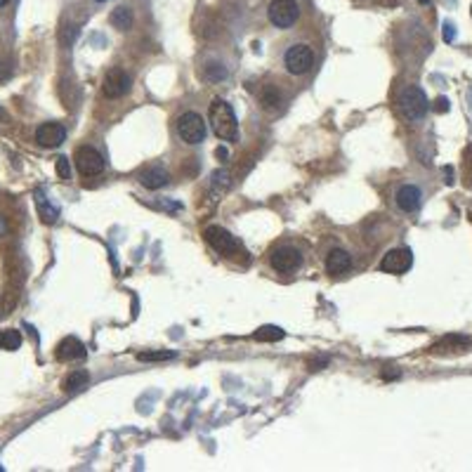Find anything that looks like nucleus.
Here are the masks:
<instances>
[{
	"instance_id": "obj_28",
	"label": "nucleus",
	"mask_w": 472,
	"mask_h": 472,
	"mask_svg": "<svg viewBox=\"0 0 472 472\" xmlns=\"http://www.w3.org/2000/svg\"><path fill=\"white\" fill-rule=\"evenodd\" d=\"M434 111H439V114L449 111V99H446V97H439L437 101H434Z\"/></svg>"
},
{
	"instance_id": "obj_15",
	"label": "nucleus",
	"mask_w": 472,
	"mask_h": 472,
	"mask_svg": "<svg viewBox=\"0 0 472 472\" xmlns=\"http://www.w3.org/2000/svg\"><path fill=\"white\" fill-rule=\"evenodd\" d=\"M470 347H472V340L466 338V336H446V338H441L437 345H432V352H434V354L468 352Z\"/></svg>"
},
{
	"instance_id": "obj_4",
	"label": "nucleus",
	"mask_w": 472,
	"mask_h": 472,
	"mask_svg": "<svg viewBox=\"0 0 472 472\" xmlns=\"http://www.w3.org/2000/svg\"><path fill=\"white\" fill-rule=\"evenodd\" d=\"M177 135L185 144H201L206 140V121L201 114L196 111H185L177 119Z\"/></svg>"
},
{
	"instance_id": "obj_30",
	"label": "nucleus",
	"mask_w": 472,
	"mask_h": 472,
	"mask_svg": "<svg viewBox=\"0 0 472 472\" xmlns=\"http://www.w3.org/2000/svg\"><path fill=\"white\" fill-rule=\"evenodd\" d=\"M392 378H399V371H383V380H392Z\"/></svg>"
},
{
	"instance_id": "obj_17",
	"label": "nucleus",
	"mask_w": 472,
	"mask_h": 472,
	"mask_svg": "<svg viewBox=\"0 0 472 472\" xmlns=\"http://www.w3.org/2000/svg\"><path fill=\"white\" fill-rule=\"evenodd\" d=\"M109 21H111V26L119 28V31H128V28L133 26V10L126 5H119L109 14Z\"/></svg>"
},
{
	"instance_id": "obj_22",
	"label": "nucleus",
	"mask_w": 472,
	"mask_h": 472,
	"mask_svg": "<svg viewBox=\"0 0 472 472\" xmlns=\"http://www.w3.org/2000/svg\"><path fill=\"white\" fill-rule=\"evenodd\" d=\"M203 78L210 83H220L227 78V67H222L220 62H208L206 67H203Z\"/></svg>"
},
{
	"instance_id": "obj_31",
	"label": "nucleus",
	"mask_w": 472,
	"mask_h": 472,
	"mask_svg": "<svg viewBox=\"0 0 472 472\" xmlns=\"http://www.w3.org/2000/svg\"><path fill=\"white\" fill-rule=\"evenodd\" d=\"M3 231H5V222L0 220V234H3Z\"/></svg>"
},
{
	"instance_id": "obj_21",
	"label": "nucleus",
	"mask_w": 472,
	"mask_h": 472,
	"mask_svg": "<svg viewBox=\"0 0 472 472\" xmlns=\"http://www.w3.org/2000/svg\"><path fill=\"white\" fill-rule=\"evenodd\" d=\"M286 333H283V329H279V326H263V329L256 331V338L258 343H277V340H281Z\"/></svg>"
},
{
	"instance_id": "obj_32",
	"label": "nucleus",
	"mask_w": 472,
	"mask_h": 472,
	"mask_svg": "<svg viewBox=\"0 0 472 472\" xmlns=\"http://www.w3.org/2000/svg\"><path fill=\"white\" fill-rule=\"evenodd\" d=\"M7 3H10V0H0V7H5Z\"/></svg>"
},
{
	"instance_id": "obj_26",
	"label": "nucleus",
	"mask_w": 472,
	"mask_h": 472,
	"mask_svg": "<svg viewBox=\"0 0 472 472\" xmlns=\"http://www.w3.org/2000/svg\"><path fill=\"white\" fill-rule=\"evenodd\" d=\"M326 364H329V359H326V357H319V359H312L307 366H309V371H322V368H324Z\"/></svg>"
},
{
	"instance_id": "obj_7",
	"label": "nucleus",
	"mask_w": 472,
	"mask_h": 472,
	"mask_svg": "<svg viewBox=\"0 0 472 472\" xmlns=\"http://www.w3.org/2000/svg\"><path fill=\"white\" fill-rule=\"evenodd\" d=\"M74 163L83 177H94L104 172V156L94 147H78L74 154Z\"/></svg>"
},
{
	"instance_id": "obj_27",
	"label": "nucleus",
	"mask_w": 472,
	"mask_h": 472,
	"mask_svg": "<svg viewBox=\"0 0 472 472\" xmlns=\"http://www.w3.org/2000/svg\"><path fill=\"white\" fill-rule=\"evenodd\" d=\"M454 38H456V26L446 21V24H444V40H446V43H454Z\"/></svg>"
},
{
	"instance_id": "obj_25",
	"label": "nucleus",
	"mask_w": 472,
	"mask_h": 472,
	"mask_svg": "<svg viewBox=\"0 0 472 472\" xmlns=\"http://www.w3.org/2000/svg\"><path fill=\"white\" fill-rule=\"evenodd\" d=\"M55 168H57V175H60L62 180H71V163L67 156H60L55 161Z\"/></svg>"
},
{
	"instance_id": "obj_11",
	"label": "nucleus",
	"mask_w": 472,
	"mask_h": 472,
	"mask_svg": "<svg viewBox=\"0 0 472 472\" xmlns=\"http://www.w3.org/2000/svg\"><path fill=\"white\" fill-rule=\"evenodd\" d=\"M67 140V128L62 123H43V126L35 130V142L45 149H55Z\"/></svg>"
},
{
	"instance_id": "obj_6",
	"label": "nucleus",
	"mask_w": 472,
	"mask_h": 472,
	"mask_svg": "<svg viewBox=\"0 0 472 472\" xmlns=\"http://www.w3.org/2000/svg\"><path fill=\"white\" fill-rule=\"evenodd\" d=\"M203 236H206L210 248H213L215 253H220V256H234V253L241 251V243L236 241V236L224 227H220V224H210V227H206Z\"/></svg>"
},
{
	"instance_id": "obj_9",
	"label": "nucleus",
	"mask_w": 472,
	"mask_h": 472,
	"mask_svg": "<svg viewBox=\"0 0 472 472\" xmlns=\"http://www.w3.org/2000/svg\"><path fill=\"white\" fill-rule=\"evenodd\" d=\"M411 265H413V256L409 248H392L380 260V270L388 274H404L411 270Z\"/></svg>"
},
{
	"instance_id": "obj_1",
	"label": "nucleus",
	"mask_w": 472,
	"mask_h": 472,
	"mask_svg": "<svg viewBox=\"0 0 472 472\" xmlns=\"http://www.w3.org/2000/svg\"><path fill=\"white\" fill-rule=\"evenodd\" d=\"M208 119L210 126H213V133L224 142H234L238 137V123L234 116V109H231L224 99H213V104L208 109Z\"/></svg>"
},
{
	"instance_id": "obj_23",
	"label": "nucleus",
	"mask_w": 472,
	"mask_h": 472,
	"mask_svg": "<svg viewBox=\"0 0 472 472\" xmlns=\"http://www.w3.org/2000/svg\"><path fill=\"white\" fill-rule=\"evenodd\" d=\"M260 104H263V109H277L281 104V92L274 85H265L260 90Z\"/></svg>"
},
{
	"instance_id": "obj_33",
	"label": "nucleus",
	"mask_w": 472,
	"mask_h": 472,
	"mask_svg": "<svg viewBox=\"0 0 472 472\" xmlns=\"http://www.w3.org/2000/svg\"><path fill=\"white\" fill-rule=\"evenodd\" d=\"M418 3H420V5H427V3H430V0H418Z\"/></svg>"
},
{
	"instance_id": "obj_29",
	"label": "nucleus",
	"mask_w": 472,
	"mask_h": 472,
	"mask_svg": "<svg viewBox=\"0 0 472 472\" xmlns=\"http://www.w3.org/2000/svg\"><path fill=\"white\" fill-rule=\"evenodd\" d=\"M215 156H217V158H220V161H224V158H227L229 154H227V149H224V147H217V151H215Z\"/></svg>"
},
{
	"instance_id": "obj_24",
	"label": "nucleus",
	"mask_w": 472,
	"mask_h": 472,
	"mask_svg": "<svg viewBox=\"0 0 472 472\" xmlns=\"http://www.w3.org/2000/svg\"><path fill=\"white\" fill-rule=\"evenodd\" d=\"M137 359H140V361H168V359H175V352H172V350L140 352V354H137Z\"/></svg>"
},
{
	"instance_id": "obj_34",
	"label": "nucleus",
	"mask_w": 472,
	"mask_h": 472,
	"mask_svg": "<svg viewBox=\"0 0 472 472\" xmlns=\"http://www.w3.org/2000/svg\"><path fill=\"white\" fill-rule=\"evenodd\" d=\"M94 3H106V0H94Z\"/></svg>"
},
{
	"instance_id": "obj_8",
	"label": "nucleus",
	"mask_w": 472,
	"mask_h": 472,
	"mask_svg": "<svg viewBox=\"0 0 472 472\" xmlns=\"http://www.w3.org/2000/svg\"><path fill=\"white\" fill-rule=\"evenodd\" d=\"M270 265L279 274H293L300 270L302 256H300V251L293 248V246H279V248L270 256Z\"/></svg>"
},
{
	"instance_id": "obj_10",
	"label": "nucleus",
	"mask_w": 472,
	"mask_h": 472,
	"mask_svg": "<svg viewBox=\"0 0 472 472\" xmlns=\"http://www.w3.org/2000/svg\"><path fill=\"white\" fill-rule=\"evenodd\" d=\"M101 92H104V97H109V99H119V97H123V94H128L130 92V76L119 67L111 69L104 76Z\"/></svg>"
},
{
	"instance_id": "obj_20",
	"label": "nucleus",
	"mask_w": 472,
	"mask_h": 472,
	"mask_svg": "<svg viewBox=\"0 0 472 472\" xmlns=\"http://www.w3.org/2000/svg\"><path fill=\"white\" fill-rule=\"evenodd\" d=\"M35 206H38V213L45 222H55L57 217H60V210H57L55 206H50L48 199L43 196V192H35Z\"/></svg>"
},
{
	"instance_id": "obj_19",
	"label": "nucleus",
	"mask_w": 472,
	"mask_h": 472,
	"mask_svg": "<svg viewBox=\"0 0 472 472\" xmlns=\"http://www.w3.org/2000/svg\"><path fill=\"white\" fill-rule=\"evenodd\" d=\"M21 347V333L14 331V329H7V331H0V350L5 352H14Z\"/></svg>"
},
{
	"instance_id": "obj_12",
	"label": "nucleus",
	"mask_w": 472,
	"mask_h": 472,
	"mask_svg": "<svg viewBox=\"0 0 472 472\" xmlns=\"http://www.w3.org/2000/svg\"><path fill=\"white\" fill-rule=\"evenodd\" d=\"M395 201H397V208L404 210V213H416L420 203H423V192H420V187L416 185H402L397 189Z\"/></svg>"
},
{
	"instance_id": "obj_2",
	"label": "nucleus",
	"mask_w": 472,
	"mask_h": 472,
	"mask_svg": "<svg viewBox=\"0 0 472 472\" xmlns=\"http://www.w3.org/2000/svg\"><path fill=\"white\" fill-rule=\"evenodd\" d=\"M397 104H399V111H402L406 121H423L427 109H430L425 92L420 90L418 85H409V88H404L402 92H399Z\"/></svg>"
},
{
	"instance_id": "obj_13",
	"label": "nucleus",
	"mask_w": 472,
	"mask_h": 472,
	"mask_svg": "<svg viewBox=\"0 0 472 472\" xmlns=\"http://www.w3.org/2000/svg\"><path fill=\"white\" fill-rule=\"evenodd\" d=\"M352 267V256L343 248H333L329 256H326V272L331 277H340V274H347Z\"/></svg>"
},
{
	"instance_id": "obj_35",
	"label": "nucleus",
	"mask_w": 472,
	"mask_h": 472,
	"mask_svg": "<svg viewBox=\"0 0 472 472\" xmlns=\"http://www.w3.org/2000/svg\"><path fill=\"white\" fill-rule=\"evenodd\" d=\"M0 119H3V111H0Z\"/></svg>"
},
{
	"instance_id": "obj_18",
	"label": "nucleus",
	"mask_w": 472,
	"mask_h": 472,
	"mask_svg": "<svg viewBox=\"0 0 472 472\" xmlns=\"http://www.w3.org/2000/svg\"><path fill=\"white\" fill-rule=\"evenodd\" d=\"M88 383H90V373L88 371H74V373L67 375V380H64L62 388H64L67 395H76V392H81V390L88 388Z\"/></svg>"
},
{
	"instance_id": "obj_14",
	"label": "nucleus",
	"mask_w": 472,
	"mask_h": 472,
	"mask_svg": "<svg viewBox=\"0 0 472 472\" xmlns=\"http://www.w3.org/2000/svg\"><path fill=\"white\" fill-rule=\"evenodd\" d=\"M88 350H85V345L81 343L78 338H64L60 345H57V359L60 361H76V359H83Z\"/></svg>"
},
{
	"instance_id": "obj_3",
	"label": "nucleus",
	"mask_w": 472,
	"mask_h": 472,
	"mask_svg": "<svg viewBox=\"0 0 472 472\" xmlns=\"http://www.w3.org/2000/svg\"><path fill=\"white\" fill-rule=\"evenodd\" d=\"M283 67L293 76L309 74L312 67H314V53H312V48L304 45V43H293V45L283 53Z\"/></svg>"
},
{
	"instance_id": "obj_16",
	"label": "nucleus",
	"mask_w": 472,
	"mask_h": 472,
	"mask_svg": "<svg viewBox=\"0 0 472 472\" xmlns=\"http://www.w3.org/2000/svg\"><path fill=\"white\" fill-rule=\"evenodd\" d=\"M168 172H165L163 168H147L140 175V182L147 187V189H161L168 185Z\"/></svg>"
},
{
	"instance_id": "obj_5",
	"label": "nucleus",
	"mask_w": 472,
	"mask_h": 472,
	"mask_svg": "<svg viewBox=\"0 0 472 472\" xmlns=\"http://www.w3.org/2000/svg\"><path fill=\"white\" fill-rule=\"evenodd\" d=\"M267 17L277 28H290L300 19V3L297 0H272L267 7Z\"/></svg>"
},
{
	"instance_id": "obj_36",
	"label": "nucleus",
	"mask_w": 472,
	"mask_h": 472,
	"mask_svg": "<svg viewBox=\"0 0 472 472\" xmlns=\"http://www.w3.org/2000/svg\"><path fill=\"white\" fill-rule=\"evenodd\" d=\"M470 14H472V7H470Z\"/></svg>"
}]
</instances>
